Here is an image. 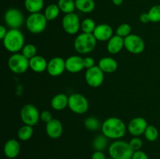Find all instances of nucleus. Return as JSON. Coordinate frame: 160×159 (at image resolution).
Listing matches in <instances>:
<instances>
[{"label":"nucleus","mask_w":160,"mask_h":159,"mask_svg":"<svg viewBox=\"0 0 160 159\" xmlns=\"http://www.w3.org/2000/svg\"><path fill=\"white\" fill-rule=\"evenodd\" d=\"M104 73L98 65H94L87 69L85 73L86 83L94 88L100 87L104 81Z\"/></svg>","instance_id":"9d476101"},{"label":"nucleus","mask_w":160,"mask_h":159,"mask_svg":"<svg viewBox=\"0 0 160 159\" xmlns=\"http://www.w3.org/2000/svg\"><path fill=\"white\" fill-rule=\"evenodd\" d=\"M57 5L59 6L61 12L65 14L74 12L76 9L75 0H59Z\"/></svg>","instance_id":"bb28decb"},{"label":"nucleus","mask_w":160,"mask_h":159,"mask_svg":"<svg viewBox=\"0 0 160 159\" xmlns=\"http://www.w3.org/2000/svg\"><path fill=\"white\" fill-rule=\"evenodd\" d=\"M131 159H149V158H148V156L147 155L146 153L142 151V150H140V151H134V154H133L132 158Z\"/></svg>","instance_id":"e433bc0d"},{"label":"nucleus","mask_w":160,"mask_h":159,"mask_svg":"<svg viewBox=\"0 0 160 159\" xmlns=\"http://www.w3.org/2000/svg\"><path fill=\"white\" fill-rule=\"evenodd\" d=\"M124 47V38L118 35H113L107 43V50L111 54H117Z\"/></svg>","instance_id":"6ab92c4d"},{"label":"nucleus","mask_w":160,"mask_h":159,"mask_svg":"<svg viewBox=\"0 0 160 159\" xmlns=\"http://www.w3.org/2000/svg\"><path fill=\"white\" fill-rule=\"evenodd\" d=\"M106 159H113V158H112V157H107V158H106Z\"/></svg>","instance_id":"37998d69"},{"label":"nucleus","mask_w":160,"mask_h":159,"mask_svg":"<svg viewBox=\"0 0 160 159\" xmlns=\"http://www.w3.org/2000/svg\"><path fill=\"white\" fill-rule=\"evenodd\" d=\"M108 152L113 159H131L134 151L130 146L129 142L118 140L109 145Z\"/></svg>","instance_id":"7ed1b4c3"},{"label":"nucleus","mask_w":160,"mask_h":159,"mask_svg":"<svg viewBox=\"0 0 160 159\" xmlns=\"http://www.w3.org/2000/svg\"><path fill=\"white\" fill-rule=\"evenodd\" d=\"M39 111L34 104H27L20 111V118L25 125L34 126L38 123L40 120Z\"/></svg>","instance_id":"6e6552de"},{"label":"nucleus","mask_w":160,"mask_h":159,"mask_svg":"<svg viewBox=\"0 0 160 159\" xmlns=\"http://www.w3.org/2000/svg\"><path fill=\"white\" fill-rule=\"evenodd\" d=\"M7 32L8 31L6 30V28L4 26H2V25H1V26H0V38H1L2 40L4 39V37H6Z\"/></svg>","instance_id":"a19ab883"},{"label":"nucleus","mask_w":160,"mask_h":159,"mask_svg":"<svg viewBox=\"0 0 160 159\" xmlns=\"http://www.w3.org/2000/svg\"><path fill=\"white\" fill-rule=\"evenodd\" d=\"M102 132L109 139L119 140L126 134L128 127L120 118L110 117L102 123Z\"/></svg>","instance_id":"f257e3e1"},{"label":"nucleus","mask_w":160,"mask_h":159,"mask_svg":"<svg viewBox=\"0 0 160 159\" xmlns=\"http://www.w3.org/2000/svg\"><path fill=\"white\" fill-rule=\"evenodd\" d=\"M29 65L30 68L35 73H42L47 70L48 62L43 56L37 55L32 59H29Z\"/></svg>","instance_id":"aec40b11"},{"label":"nucleus","mask_w":160,"mask_h":159,"mask_svg":"<svg viewBox=\"0 0 160 159\" xmlns=\"http://www.w3.org/2000/svg\"><path fill=\"white\" fill-rule=\"evenodd\" d=\"M140 21L143 23H147L150 22L149 17H148V12H144L140 16Z\"/></svg>","instance_id":"ea45409f"},{"label":"nucleus","mask_w":160,"mask_h":159,"mask_svg":"<svg viewBox=\"0 0 160 159\" xmlns=\"http://www.w3.org/2000/svg\"><path fill=\"white\" fill-rule=\"evenodd\" d=\"M21 51L22 54H23L25 57L28 58V59H32L33 57L37 55V48L35 47V45H32V44L25 45Z\"/></svg>","instance_id":"2f4dec72"},{"label":"nucleus","mask_w":160,"mask_h":159,"mask_svg":"<svg viewBox=\"0 0 160 159\" xmlns=\"http://www.w3.org/2000/svg\"><path fill=\"white\" fill-rule=\"evenodd\" d=\"M109 138L106 137L105 135H98L93 140L92 146L95 151H104L108 147V142H109Z\"/></svg>","instance_id":"a878e982"},{"label":"nucleus","mask_w":160,"mask_h":159,"mask_svg":"<svg viewBox=\"0 0 160 159\" xmlns=\"http://www.w3.org/2000/svg\"><path fill=\"white\" fill-rule=\"evenodd\" d=\"M3 45L8 51L17 53L24 46V37L19 29H10L2 40Z\"/></svg>","instance_id":"f03ea898"},{"label":"nucleus","mask_w":160,"mask_h":159,"mask_svg":"<svg viewBox=\"0 0 160 159\" xmlns=\"http://www.w3.org/2000/svg\"><path fill=\"white\" fill-rule=\"evenodd\" d=\"M8 65L12 73L21 74L25 73L28 68H30L29 59L25 57L22 53H14L9 57L8 60Z\"/></svg>","instance_id":"423d86ee"},{"label":"nucleus","mask_w":160,"mask_h":159,"mask_svg":"<svg viewBox=\"0 0 160 159\" xmlns=\"http://www.w3.org/2000/svg\"><path fill=\"white\" fill-rule=\"evenodd\" d=\"M129 144L134 151H140L143 146V141L139 137H134L129 141Z\"/></svg>","instance_id":"f704fd0d"},{"label":"nucleus","mask_w":160,"mask_h":159,"mask_svg":"<svg viewBox=\"0 0 160 159\" xmlns=\"http://www.w3.org/2000/svg\"><path fill=\"white\" fill-rule=\"evenodd\" d=\"M97 40L93 34L82 33L74 40V48L80 54H88L93 51L96 46Z\"/></svg>","instance_id":"20e7f679"},{"label":"nucleus","mask_w":160,"mask_h":159,"mask_svg":"<svg viewBox=\"0 0 160 159\" xmlns=\"http://www.w3.org/2000/svg\"><path fill=\"white\" fill-rule=\"evenodd\" d=\"M47 21L44 13L41 12L31 13L26 20V26L29 32L34 34H40L46 28Z\"/></svg>","instance_id":"39448f33"},{"label":"nucleus","mask_w":160,"mask_h":159,"mask_svg":"<svg viewBox=\"0 0 160 159\" xmlns=\"http://www.w3.org/2000/svg\"><path fill=\"white\" fill-rule=\"evenodd\" d=\"M93 34L97 41H106L113 36V31L110 25L106 24V23H101L99 25H97Z\"/></svg>","instance_id":"f3484780"},{"label":"nucleus","mask_w":160,"mask_h":159,"mask_svg":"<svg viewBox=\"0 0 160 159\" xmlns=\"http://www.w3.org/2000/svg\"><path fill=\"white\" fill-rule=\"evenodd\" d=\"M148 127V123L142 117H135L128 123V130L134 137H139L145 132Z\"/></svg>","instance_id":"ddd939ff"},{"label":"nucleus","mask_w":160,"mask_h":159,"mask_svg":"<svg viewBox=\"0 0 160 159\" xmlns=\"http://www.w3.org/2000/svg\"><path fill=\"white\" fill-rule=\"evenodd\" d=\"M75 5L76 9L84 13H90L95 8L94 0H75Z\"/></svg>","instance_id":"5701e85b"},{"label":"nucleus","mask_w":160,"mask_h":159,"mask_svg":"<svg viewBox=\"0 0 160 159\" xmlns=\"http://www.w3.org/2000/svg\"><path fill=\"white\" fill-rule=\"evenodd\" d=\"M116 33L117 35L125 38L131 34V26L128 23H122L117 27Z\"/></svg>","instance_id":"72a5a7b5"},{"label":"nucleus","mask_w":160,"mask_h":159,"mask_svg":"<svg viewBox=\"0 0 160 159\" xmlns=\"http://www.w3.org/2000/svg\"><path fill=\"white\" fill-rule=\"evenodd\" d=\"M68 107L76 114H84L88 110L89 104L87 98L81 94H72L69 97Z\"/></svg>","instance_id":"0eeeda50"},{"label":"nucleus","mask_w":160,"mask_h":159,"mask_svg":"<svg viewBox=\"0 0 160 159\" xmlns=\"http://www.w3.org/2000/svg\"><path fill=\"white\" fill-rule=\"evenodd\" d=\"M59 12H60V9L58 5L50 4L47 6L45 9V12H44V15H45V18L48 21H52L54 20L59 17Z\"/></svg>","instance_id":"393cba45"},{"label":"nucleus","mask_w":160,"mask_h":159,"mask_svg":"<svg viewBox=\"0 0 160 159\" xmlns=\"http://www.w3.org/2000/svg\"><path fill=\"white\" fill-rule=\"evenodd\" d=\"M20 151V144L18 140L10 139L6 142L3 147L5 156L9 159L16 158L19 155Z\"/></svg>","instance_id":"a211bd4d"},{"label":"nucleus","mask_w":160,"mask_h":159,"mask_svg":"<svg viewBox=\"0 0 160 159\" xmlns=\"http://www.w3.org/2000/svg\"><path fill=\"white\" fill-rule=\"evenodd\" d=\"M145 139L150 142L156 141L159 137V132L158 129L154 126H148L144 132Z\"/></svg>","instance_id":"c756f323"},{"label":"nucleus","mask_w":160,"mask_h":159,"mask_svg":"<svg viewBox=\"0 0 160 159\" xmlns=\"http://www.w3.org/2000/svg\"><path fill=\"white\" fill-rule=\"evenodd\" d=\"M40 119L42 122H44V123H48V122H50L52 119L51 112H48V111H43L40 115Z\"/></svg>","instance_id":"c9c22d12"},{"label":"nucleus","mask_w":160,"mask_h":159,"mask_svg":"<svg viewBox=\"0 0 160 159\" xmlns=\"http://www.w3.org/2000/svg\"><path fill=\"white\" fill-rule=\"evenodd\" d=\"M66 70V60L61 57H54L48 62L47 72L52 76H59Z\"/></svg>","instance_id":"4468645a"},{"label":"nucleus","mask_w":160,"mask_h":159,"mask_svg":"<svg viewBox=\"0 0 160 159\" xmlns=\"http://www.w3.org/2000/svg\"><path fill=\"white\" fill-rule=\"evenodd\" d=\"M98 66L104 73H112L117 70L118 64L114 59L111 57H104L98 62Z\"/></svg>","instance_id":"412c9836"},{"label":"nucleus","mask_w":160,"mask_h":159,"mask_svg":"<svg viewBox=\"0 0 160 159\" xmlns=\"http://www.w3.org/2000/svg\"><path fill=\"white\" fill-rule=\"evenodd\" d=\"M106 158H107V157H106L104 151H95L92 155V159H106Z\"/></svg>","instance_id":"4c0bfd02"},{"label":"nucleus","mask_w":160,"mask_h":159,"mask_svg":"<svg viewBox=\"0 0 160 159\" xmlns=\"http://www.w3.org/2000/svg\"><path fill=\"white\" fill-rule=\"evenodd\" d=\"M96 27L95 22L91 18H86L81 22V28L82 30L83 33H87V34H93L94 31Z\"/></svg>","instance_id":"c85d7f7f"},{"label":"nucleus","mask_w":160,"mask_h":159,"mask_svg":"<svg viewBox=\"0 0 160 159\" xmlns=\"http://www.w3.org/2000/svg\"><path fill=\"white\" fill-rule=\"evenodd\" d=\"M150 22L157 23L160 22V5H155L148 12Z\"/></svg>","instance_id":"7c9ffc66"},{"label":"nucleus","mask_w":160,"mask_h":159,"mask_svg":"<svg viewBox=\"0 0 160 159\" xmlns=\"http://www.w3.org/2000/svg\"><path fill=\"white\" fill-rule=\"evenodd\" d=\"M84 63H85V68L89 69L95 65V60L92 57L84 58Z\"/></svg>","instance_id":"58836bf2"},{"label":"nucleus","mask_w":160,"mask_h":159,"mask_svg":"<svg viewBox=\"0 0 160 159\" xmlns=\"http://www.w3.org/2000/svg\"><path fill=\"white\" fill-rule=\"evenodd\" d=\"M81 22L78 16L74 12L65 14L62 20L64 31L69 34H75L81 28Z\"/></svg>","instance_id":"f8f14e48"},{"label":"nucleus","mask_w":160,"mask_h":159,"mask_svg":"<svg viewBox=\"0 0 160 159\" xmlns=\"http://www.w3.org/2000/svg\"><path fill=\"white\" fill-rule=\"evenodd\" d=\"M84 68H85L84 58L79 55H72L66 59V70L70 73H79Z\"/></svg>","instance_id":"2eb2a0df"},{"label":"nucleus","mask_w":160,"mask_h":159,"mask_svg":"<svg viewBox=\"0 0 160 159\" xmlns=\"http://www.w3.org/2000/svg\"><path fill=\"white\" fill-rule=\"evenodd\" d=\"M4 20L10 29H19L24 22V17L20 9L10 8L5 12Z\"/></svg>","instance_id":"1a4fd4ad"},{"label":"nucleus","mask_w":160,"mask_h":159,"mask_svg":"<svg viewBox=\"0 0 160 159\" xmlns=\"http://www.w3.org/2000/svg\"><path fill=\"white\" fill-rule=\"evenodd\" d=\"M123 0H112V3H113L115 6H120V5L123 4Z\"/></svg>","instance_id":"79ce46f5"},{"label":"nucleus","mask_w":160,"mask_h":159,"mask_svg":"<svg viewBox=\"0 0 160 159\" xmlns=\"http://www.w3.org/2000/svg\"><path fill=\"white\" fill-rule=\"evenodd\" d=\"M69 97L65 94H58L55 95L51 101V106L54 110L61 111L68 106Z\"/></svg>","instance_id":"4be33fe9"},{"label":"nucleus","mask_w":160,"mask_h":159,"mask_svg":"<svg viewBox=\"0 0 160 159\" xmlns=\"http://www.w3.org/2000/svg\"><path fill=\"white\" fill-rule=\"evenodd\" d=\"M124 47L132 54H140L145 50V44L140 36L131 34L124 38Z\"/></svg>","instance_id":"9b49d317"},{"label":"nucleus","mask_w":160,"mask_h":159,"mask_svg":"<svg viewBox=\"0 0 160 159\" xmlns=\"http://www.w3.org/2000/svg\"><path fill=\"white\" fill-rule=\"evenodd\" d=\"M33 133H34L33 126L24 124L19 129L18 132H17V137H18L19 140H22V141H27L31 138Z\"/></svg>","instance_id":"cd10ccee"},{"label":"nucleus","mask_w":160,"mask_h":159,"mask_svg":"<svg viewBox=\"0 0 160 159\" xmlns=\"http://www.w3.org/2000/svg\"><path fill=\"white\" fill-rule=\"evenodd\" d=\"M46 133L50 138L58 139L62 136L63 132V126L59 119L52 118L50 122L46 123L45 126Z\"/></svg>","instance_id":"dca6fc26"},{"label":"nucleus","mask_w":160,"mask_h":159,"mask_svg":"<svg viewBox=\"0 0 160 159\" xmlns=\"http://www.w3.org/2000/svg\"><path fill=\"white\" fill-rule=\"evenodd\" d=\"M84 126L86 129L90 131H95L99 129L100 123L95 117L90 116L84 121Z\"/></svg>","instance_id":"473e14b6"},{"label":"nucleus","mask_w":160,"mask_h":159,"mask_svg":"<svg viewBox=\"0 0 160 159\" xmlns=\"http://www.w3.org/2000/svg\"><path fill=\"white\" fill-rule=\"evenodd\" d=\"M24 6L30 13L40 12L44 7V0H25Z\"/></svg>","instance_id":"b1692460"}]
</instances>
